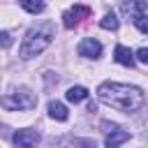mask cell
Here are the masks:
<instances>
[{"label": "cell", "mask_w": 148, "mask_h": 148, "mask_svg": "<svg viewBox=\"0 0 148 148\" xmlns=\"http://www.w3.org/2000/svg\"><path fill=\"white\" fill-rule=\"evenodd\" d=\"M97 97L102 104L123 113H136L146 104V95L141 88L130 83H118V81H104L97 88Z\"/></svg>", "instance_id": "cell-1"}, {"label": "cell", "mask_w": 148, "mask_h": 148, "mask_svg": "<svg viewBox=\"0 0 148 148\" xmlns=\"http://www.w3.org/2000/svg\"><path fill=\"white\" fill-rule=\"evenodd\" d=\"M53 37H56V28H53L51 21H44V23H37V25L28 28V32H25L21 46H18V58L30 60V58L39 56L53 42Z\"/></svg>", "instance_id": "cell-2"}, {"label": "cell", "mask_w": 148, "mask_h": 148, "mask_svg": "<svg viewBox=\"0 0 148 148\" xmlns=\"http://www.w3.org/2000/svg\"><path fill=\"white\" fill-rule=\"evenodd\" d=\"M0 104L7 111H28V109L37 106V92H32L25 86H18V88H12L9 92H5L0 97Z\"/></svg>", "instance_id": "cell-3"}, {"label": "cell", "mask_w": 148, "mask_h": 148, "mask_svg": "<svg viewBox=\"0 0 148 148\" xmlns=\"http://www.w3.org/2000/svg\"><path fill=\"white\" fill-rule=\"evenodd\" d=\"M39 139H42L39 132L32 130V127H23V130H16V132L12 134V143H14V148H37Z\"/></svg>", "instance_id": "cell-4"}, {"label": "cell", "mask_w": 148, "mask_h": 148, "mask_svg": "<svg viewBox=\"0 0 148 148\" xmlns=\"http://www.w3.org/2000/svg\"><path fill=\"white\" fill-rule=\"evenodd\" d=\"M90 16V7H86V5H74V7H69L65 14H62V25L67 28V30H72V28H76L83 18H88Z\"/></svg>", "instance_id": "cell-5"}, {"label": "cell", "mask_w": 148, "mask_h": 148, "mask_svg": "<svg viewBox=\"0 0 148 148\" xmlns=\"http://www.w3.org/2000/svg\"><path fill=\"white\" fill-rule=\"evenodd\" d=\"M76 53L83 56V58H92V60H97V58L102 56V44H99L95 37H83V39L79 42V46H76Z\"/></svg>", "instance_id": "cell-6"}, {"label": "cell", "mask_w": 148, "mask_h": 148, "mask_svg": "<svg viewBox=\"0 0 148 148\" xmlns=\"http://www.w3.org/2000/svg\"><path fill=\"white\" fill-rule=\"evenodd\" d=\"M130 139V132L111 125V130H106V136H104V148H118L120 143H125Z\"/></svg>", "instance_id": "cell-7"}, {"label": "cell", "mask_w": 148, "mask_h": 148, "mask_svg": "<svg viewBox=\"0 0 148 148\" xmlns=\"http://www.w3.org/2000/svg\"><path fill=\"white\" fill-rule=\"evenodd\" d=\"M120 9H123L125 16L134 18L139 14H146V0H123L120 2Z\"/></svg>", "instance_id": "cell-8"}, {"label": "cell", "mask_w": 148, "mask_h": 148, "mask_svg": "<svg viewBox=\"0 0 148 148\" xmlns=\"http://www.w3.org/2000/svg\"><path fill=\"white\" fill-rule=\"evenodd\" d=\"M49 118H53V120H58V123H65V120L69 118V111H67V106H65L62 102L51 99V102H49Z\"/></svg>", "instance_id": "cell-9"}, {"label": "cell", "mask_w": 148, "mask_h": 148, "mask_svg": "<svg viewBox=\"0 0 148 148\" xmlns=\"http://www.w3.org/2000/svg\"><path fill=\"white\" fill-rule=\"evenodd\" d=\"M113 58H116V62H118V65L134 67V53H132L127 46H123V44H118V46H116V51H113Z\"/></svg>", "instance_id": "cell-10"}, {"label": "cell", "mask_w": 148, "mask_h": 148, "mask_svg": "<svg viewBox=\"0 0 148 148\" xmlns=\"http://www.w3.org/2000/svg\"><path fill=\"white\" fill-rule=\"evenodd\" d=\"M65 97H67V102L79 104V102L88 99V88H86V86H69L67 92H65Z\"/></svg>", "instance_id": "cell-11"}, {"label": "cell", "mask_w": 148, "mask_h": 148, "mask_svg": "<svg viewBox=\"0 0 148 148\" xmlns=\"http://www.w3.org/2000/svg\"><path fill=\"white\" fill-rule=\"evenodd\" d=\"M21 7L28 12V14H42L46 9V2L44 0H21Z\"/></svg>", "instance_id": "cell-12"}, {"label": "cell", "mask_w": 148, "mask_h": 148, "mask_svg": "<svg viewBox=\"0 0 148 148\" xmlns=\"http://www.w3.org/2000/svg\"><path fill=\"white\" fill-rule=\"evenodd\" d=\"M118 25H120V21H118V16L113 12H106L99 18V28H104V30H118Z\"/></svg>", "instance_id": "cell-13"}, {"label": "cell", "mask_w": 148, "mask_h": 148, "mask_svg": "<svg viewBox=\"0 0 148 148\" xmlns=\"http://www.w3.org/2000/svg\"><path fill=\"white\" fill-rule=\"evenodd\" d=\"M12 44H14V39H12V35H9L7 30H0V46H2V49H9Z\"/></svg>", "instance_id": "cell-14"}, {"label": "cell", "mask_w": 148, "mask_h": 148, "mask_svg": "<svg viewBox=\"0 0 148 148\" xmlns=\"http://www.w3.org/2000/svg\"><path fill=\"white\" fill-rule=\"evenodd\" d=\"M74 146L76 148H97V143L92 139H74Z\"/></svg>", "instance_id": "cell-15"}, {"label": "cell", "mask_w": 148, "mask_h": 148, "mask_svg": "<svg viewBox=\"0 0 148 148\" xmlns=\"http://www.w3.org/2000/svg\"><path fill=\"white\" fill-rule=\"evenodd\" d=\"M136 60H139V62H148V49H146V46H141V49L136 51Z\"/></svg>", "instance_id": "cell-16"}]
</instances>
